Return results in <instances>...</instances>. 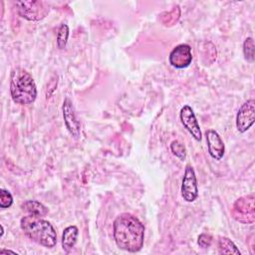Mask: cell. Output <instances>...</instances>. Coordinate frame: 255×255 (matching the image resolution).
Wrapping results in <instances>:
<instances>
[{
	"mask_svg": "<svg viewBox=\"0 0 255 255\" xmlns=\"http://www.w3.org/2000/svg\"><path fill=\"white\" fill-rule=\"evenodd\" d=\"M114 238L119 248L137 252L143 245L144 226L132 214L123 213L114 221Z\"/></svg>",
	"mask_w": 255,
	"mask_h": 255,
	"instance_id": "1",
	"label": "cell"
},
{
	"mask_svg": "<svg viewBox=\"0 0 255 255\" xmlns=\"http://www.w3.org/2000/svg\"><path fill=\"white\" fill-rule=\"evenodd\" d=\"M21 228L24 233L38 244L52 248L57 243V234L52 224L40 216L26 215L21 219Z\"/></svg>",
	"mask_w": 255,
	"mask_h": 255,
	"instance_id": "2",
	"label": "cell"
},
{
	"mask_svg": "<svg viewBox=\"0 0 255 255\" xmlns=\"http://www.w3.org/2000/svg\"><path fill=\"white\" fill-rule=\"evenodd\" d=\"M10 93L16 104L29 105L35 102L37 89L32 76L21 68H16L11 74Z\"/></svg>",
	"mask_w": 255,
	"mask_h": 255,
	"instance_id": "3",
	"label": "cell"
},
{
	"mask_svg": "<svg viewBox=\"0 0 255 255\" xmlns=\"http://www.w3.org/2000/svg\"><path fill=\"white\" fill-rule=\"evenodd\" d=\"M232 215L239 222L245 224L253 223L255 220L254 194L251 193L247 196L238 198L234 203Z\"/></svg>",
	"mask_w": 255,
	"mask_h": 255,
	"instance_id": "4",
	"label": "cell"
},
{
	"mask_svg": "<svg viewBox=\"0 0 255 255\" xmlns=\"http://www.w3.org/2000/svg\"><path fill=\"white\" fill-rule=\"evenodd\" d=\"M44 4L42 1H19L16 3L19 14L30 21L40 20L45 17L48 13V8Z\"/></svg>",
	"mask_w": 255,
	"mask_h": 255,
	"instance_id": "5",
	"label": "cell"
},
{
	"mask_svg": "<svg viewBox=\"0 0 255 255\" xmlns=\"http://www.w3.org/2000/svg\"><path fill=\"white\" fill-rule=\"evenodd\" d=\"M255 121V101L253 99L245 102L238 110L236 116V128L240 132L248 130Z\"/></svg>",
	"mask_w": 255,
	"mask_h": 255,
	"instance_id": "6",
	"label": "cell"
},
{
	"mask_svg": "<svg viewBox=\"0 0 255 255\" xmlns=\"http://www.w3.org/2000/svg\"><path fill=\"white\" fill-rule=\"evenodd\" d=\"M181 195L187 202L194 201L198 196V187L193 167L187 164L184 170L181 183Z\"/></svg>",
	"mask_w": 255,
	"mask_h": 255,
	"instance_id": "7",
	"label": "cell"
},
{
	"mask_svg": "<svg viewBox=\"0 0 255 255\" xmlns=\"http://www.w3.org/2000/svg\"><path fill=\"white\" fill-rule=\"evenodd\" d=\"M191 61V48L187 44H180L176 46L169 54V64L176 69L188 67Z\"/></svg>",
	"mask_w": 255,
	"mask_h": 255,
	"instance_id": "8",
	"label": "cell"
},
{
	"mask_svg": "<svg viewBox=\"0 0 255 255\" xmlns=\"http://www.w3.org/2000/svg\"><path fill=\"white\" fill-rule=\"evenodd\" d=\"M179 118L183 127L188 130V132L197 140L200 141L202 134L199 128V124L195 118L193 110L189 106H183L180 110Z\"/></svg>",
	"mask_w": 255,
	"mask_h": 255,
	"instance_id": "9",
	"label": "cell"
},
{
	"mask_svg": "<svg viewBox=\"0 0 255 255\" xmlns=\"http://www.w3.org/2000/svg\"><path fill=\"white\" fill-rule=\"evenodd\" d=\"M63 117L66 128L74 137H79L80 135V122L76 118L75 109L72 101L66 98L63 104Z\"/></svg>",
	"mask_w": 255,
	"mask_h": 255,
	"instance_id": "10",
	"label": "cell"
},
{
	"mask_svg": "<svg viewBox=\"0 0 255 255\" xmlns=\"http://www.w3.org/2000/svg\"><path fill=\"white\" fill-rule=\"evenodd\" d=\"M206 141L208 146V152L212 158L216 160H220L224 155V143L218 134V132L214 129H208L206 131Z\"/></svg>",
	"mask_w": 255,
	"mask_h": 255,
	"instance_id": "11",
	"label": "cell"
},
{
	"mask_svg": "<svg viewBox=\"0 0 255 255\" xmlns=\"http://www.w3.org/2000/svg\"><path fill=\"white\" fill-rule=\"evenodd\" d=\"M79 231L77 226L71 225L68 226L67 228L64 229L63 235H62V247L65 252L69 253L72 248L75 246L77 242V237H78Z\"/></svg>",
	"mask_w": 255,
	"mask_h": 255,
	"instance_id": "12",
	"label": "cell"
},
{
	"mask_svg": "<svg viewBox=\"0 0 255 255\" xmlns=\"http://www.w3.org/2000/svg\"><path fill=\"white\" fill-rule=\"evenodd\" d=\"M22 209L30 214V215H35V216H46V214L48 213V208L42 204L39 201L36 200H27L24 203H22L21 205Z\"/></svg>",
	"mask_w": 255,
	"mask_h": 255,
	"instance_id": "13",
	"label": "cell"
},
{
	"mask_svg": "<svg viewBox=\"0 0 255 255\" xmlns=\"http://www.w3.org/2000/svg\"><path fill=\"white\" fill-rule=\"evenodd\" d=\"M219 253L221 254H237L240 255V251L237 249L235 244L226 237H221L218 241Z\"/></svg>",
	"mask_w": 255,
	"mask_h": 255,
	"instance_id": "14",
	"label": "cell"
},
{
	"mask_svg": "<svg viewBox=\"0 0 255 255\" xmlns=\"http://www.w3.org/2000/svg\"><path fill=\"white\" fill-rule=\"evenodd\" d=\"M69 38V27L67 24H61L57 33V45L59 49H64Z\"/></svg>",
	"mask_w": 255,
	"mask_h": 255,
	"instance_id": "15",
	"label": "cell"
},
{
	"mask_svg": "<svg viewBox=\"0 0 255 255\" xmlns=\"http://www.w3.org/2000/svg\"><path fill=\"white\" fill-rule=\"evenodd\" d=\"M243 54L245 60L249 63L254 62V41L253 38H247L243 43Z\"/></svg>",
	"mask_w": 255,
	"mask_h": 255,
	"instance_id": "16",
	"label": "cell"
},
{
	"mask_svg": "<svg viewBox=\"0 0 255 255\" xmlns=\"http://www.w3.org/2000/svg\"><path fill=\"white\" fill-rule=\"evenodd\" d=\"M170 149L172 151V153L177 156L180 160H184L185 157H186V150H185V147L184 145L179 142L178 140H173L171 143H170Z\"/></svg>",
	"mask_w": 255,
	"mask_h": 255,
	"instance_id": "17",
	"label": "cell"
},
{
	"mask_svg": "<svg viewBox=\"0 0 255 255\" xmlns=\"http://www.w3.org/2000/svg\"><path fill=\"white\" fill-rule=\"evenodd\" d=\"M13 203V197L11 193L6 189L0 190V207L1 208H8Z\"/></svg>",
	"mask_w": 255,
	"mask_h": 255,
	"instance_id": "18",
	"label": "cell"
},
{
	"mask_svg": "<svg viewBox=\"0 0 255 255\" xmlns=\"http://www.w3.org/2000/svg\"><path fill=\"white\" fill-rule=\"evenodd\" d=\"M198 245L202 248H208L212 242V236L208 233H202L198 236Z\"/></svg>",
	"mask_w": 255,
	"mask_h": 255,
	"instance_id": "19",
	"label": "cell"
},
{
	"mask_svg": "<svg viewBox=\"0 0 255 255\" xmlns=\"http://www.w3.org/2000/svg\"><path fill=\"white\" fill-rule=\"evenodd\" d=\"M1 254H4V253H11V254H16V252H14V251H11V250H1V252H0Z\"/></svg>",
	"mask_w": 255,
	"mask_h": 255,
	"instance_id": "20",
	"label": "cell"
},
{
	"mask_svg": "<svg viewBox=\"0 0 255 255\" xmlns=\"http://www.w3.org/2000/svg\"><path fill=\"white\" fill-rule=\"evenodd\" d=\"M4 234V228H3V225H1V236H3Z\"/></svg>",
	"mask_w": 255,
	"mask_h": 255,
	"instance_id": "21",
	"label": "cell"
}]
</instances>
